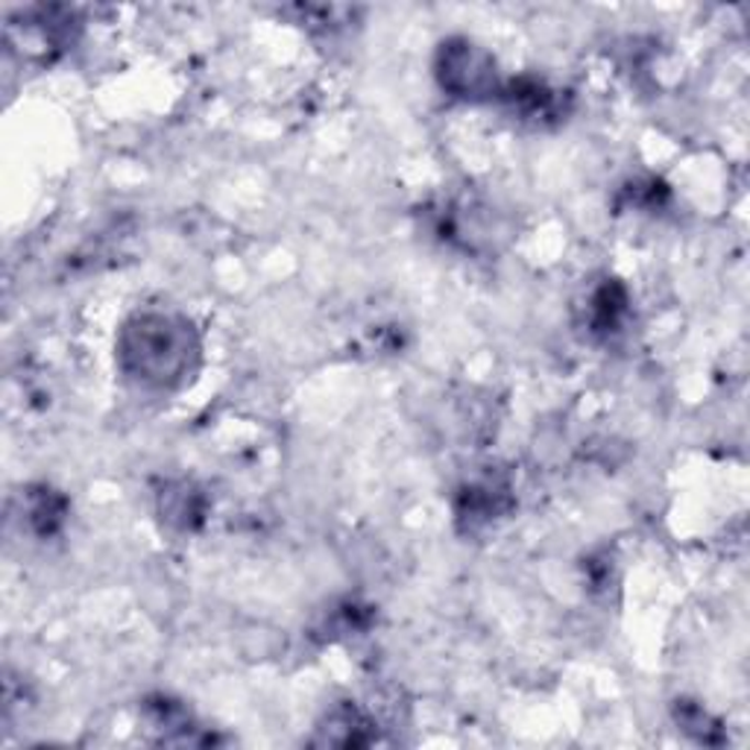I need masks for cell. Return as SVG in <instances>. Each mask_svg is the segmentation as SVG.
Wrapping results in <instances>:
<instances>
[{
    "label": "cell",
    "instance_id": "277c9868",
    "mask_svg": "<svg viewBox=\"0 0 750 750\" xmlns=\"http://www.w3.org/2000/svg\"><path fill=\"white\" fill-rule=\"evenodd\" d=\"M26 519L33 525L38 533H53L65 519V501L59 496H53L51 489H42L30 496V510H26Z\"/></svg>",
    "mask_w": 750,
    "mask_h": 750
},
{
    "label": "cell",
    "instance_id": "6da1fadb",
    "mask_svg": "<svg viewBox=\"0 0 750 750\" xmlns=\"http://www.w3.org/2000/svg\"><path fill=\"white\" fill-rule=\"evenodd\" d=\"M200 343L185 317L139 315L123 326L118 361L130 378L147 387H176L194 370Z\"/></svg>",
    "mask_w": 750,
    "mask_h": 750
},
{
    "label": "cell",
    "instance_id": "7a4b0ae2",
    "mask_svg": "<svg viewBox=\"0 0 750 750\" xmlns=\"http://www.w3.org/2000/svg\"><path fill=\"white\" fill-rule=\"evenodd\" d=\"M437 77L449 95L466 97V100L498 91L496 65L489 59V53H484L478 44L466 42V38H452L440 47Z\"/></svg>",
    "mask_w": 750,
    "mask_h": 750
},
{
    "label": "cell",
    "instance_id": "3957f363",
    "mask_svg": "<svg viewBox=\"0 0 750 750\" xmlns=\"http://www.w3.org/2000/svg\"><path fill=\"white\" fill-rule=\"evenodd\" d=\"M326 745H367L370 742V721L361 716L355 707H338L329 716L326 727H320Z\"/></svg>",
    "mask_w": 750,
    "mask_h": 750
},
{
    "label": "cell",
    "instance_id": "5b68a950",
    "mask_svg": "<svg viewBox=\"0 0 750 750\" xmlns=\"http://www.w3.org/2000/svg\"><path fill=\"white\" fill-rule=\"evenodd\" d=\"M695 716H698V721H695V725H707V716H704V713H701L698 707H695ZM692 730H698L701 739H704V742H716V739H713V736H709L707 727H692Z\"/></svg>",
    "mask_w": 750,
    "mask_h": 750
}]
</instances>
